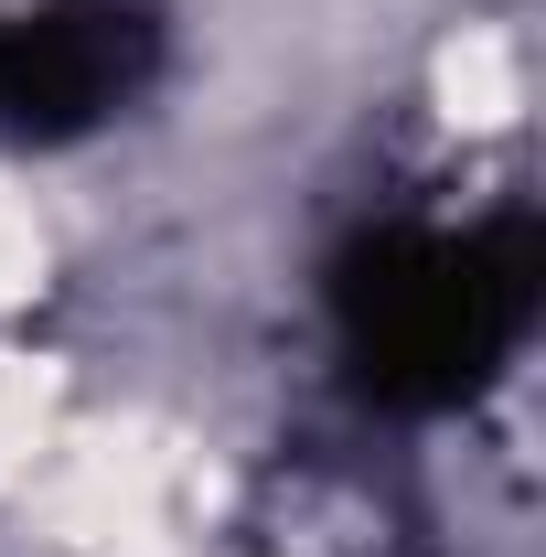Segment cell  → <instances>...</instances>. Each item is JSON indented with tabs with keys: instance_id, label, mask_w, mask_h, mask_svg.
<instances>
[{
	"instance_id": "6da1fadb",
	"label": "cell",
	"mask_w": 546,
	"mask_h": 557,
	"mask_svg": "<svg viewBox=\"0 0 546 557\" xmlns=\"http://www.w3.org/2000/svg\"><path fill=\"white\" fill-rule=\"evenodd\" d=\"M343 311L386 397H461L525 322V247L514 236H386L343 278Z\"/></svg>"
}]
</instances>
